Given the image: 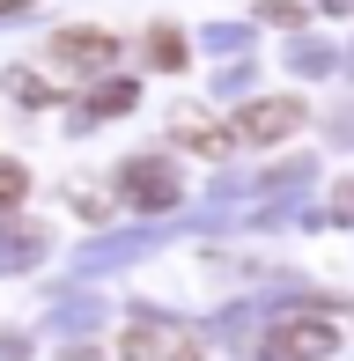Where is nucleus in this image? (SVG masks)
Wrapping results in <instances>:
<instances>
[{
    "label": "nucleus",
    "instance_id": "9d476101",
    "mask_svg": "<svg viewBox=\"0 0 354 361\" xmlns=\"http://www.w3.org/2000/svg\"><path fill=\"white\" fill-rule=\"evenodd\" d=\"M8 81H15V104H30V111H44V104H52V81H37L30 67H15Z\"/></svg>",
    "mask_w": 354,
    "mask_h": 361
},
{
    "label": "nucleus",
    "instance_id": "0eeeda50",
    "mask_svg": "<svg viewBox=\"0 0 354 361\" xmlns=\"http://www.w3.org/2000/svg\"><path fill=\"white\" fill-rule=\"evenodd\" d=\"M192 59V44H185V30H170V23H155L148 30V67H163V74H177Z\"/></svg>",
    "mask_w": 354,
    "mask_h": 361
},
{
    "label": "nucleus",
    "instance_id": "1a4fd4ad",
    "mask_svg": "<svg viewBox=\"0 0 354 361\" xmlns=\"http://www.w3.org/2000/svg\"><path fill=\"white\" fill-rule=\"evenodd\" d=\"M259 23H273V30H295V23H310V8H303V0H259Z\"/></svg>",
    "mask_w": 354,
    "mask_h": 361
},
{
    "label": "nucleus",
    "instance_id": "f8f14e48",
    "mask_svg": "<svg viewBox=\"0 0 354 361\" xmlns=\"http://www.w3.org/2000/svg\"><path fill=\"white\" fill-rule=\"evenodd\" d=\"M340 214H354V177H347V185H340Z\"/></svg>",
    "mask_w": 354,
    "mask_h": 361
},
{
    "label": "nucleus",
    "instance_id": "f257e3e1",
    "mask_svg": "<svg viewBox=\"0 0 354 361\" xmlns=\"http://www.w3.org/2000/svg\"><path fill=\"white\" fill-rule=\"evenodd\" d=\"M236 147H281L303 133V96H251V104L229 111V126H221Z\"/></svg>",
    "mask_w": 354,
    "mask_h": 361
},
{
    "label": "nucleus",
    "instance_id": "f03ea898",
    "mask_svg": "<svg viewBox=\"0 0 354 361\" xmlns=\"http://www.w3.org/2000/svg\"><path fill=\"white\" fill-rule=\"evenodd\" d=\"M118 200H133L140 214H163V207L185 200V185H177V162L170 155H133L118 162Z\"/></svg>",
    "mask_w": 354,
    "mask_h": 361
},
{
    "label": "nucleus",
    "instance_id": "9b49d317",
    "mask_svg": "<svg viewBox=\"0 0 354 361\" xmlns=\"http://www.w3.org/2000/svg\"><path fill=\"white\" fill-rule=\"evenodd\" d=\"M23 192H30V170H23V162H0V214L23 207Z\"/></svg>",
    "mask_w": 354,
    "mask_h": 361
},
{
    "label": "nucleus",
    "instance_id": "6e6552de",
    "mask_svg": "<svg viewBox=\"0 0 354 361\" xmlns=\"http://www.w3.org/2000/svg\"><path fill=\"white\" fill-rule=\"evenodd\" d=\"M133 81H104V89H89L82 96V118H111V111H133Z\"/></svg>",
    "mask_w": 354,
    "mask_h": 361
},
{
    "label": "nucleus",
    "instance_id": "7ed1b4c3",
    "mask_svg": "<svg viewBox=\"0 0 354 361\" xmlns=\"http://www.w3.org/2000/svg\"><path fill=\"white\" fill-rule=\"evenodd\" d=\"M332 347H340V332H332V324L325 317H281V324H273V332H266V361H325Z\"/></svg>",
    "mask_w": 354,
    "mask_h": 361
},
{
    "label": "nucleus",
    "instance_id": "423d86ee",
    "mask_svg": "<svg viewBox=\"0 0 354 361\" xmlns=\"http://www.w3.org/2000/svg\"><path fill=\"white\" fill-rule=\"evenodd\" d=\"M170 133L185 140L192 155H221V147H229V133H221V126H207L200 111H177V118H170Z\"/></svg>",
    "mask_w": 354,
    "mask_h": 361
},
{
    "label": "nucleus",
    "instance_id": "39448f33",
    "mask_svg": "<svg viewBox=\"0 0 354 361\" xmlns=\"http://www.w3.org/2000/svg\"><path fill=\"white\" fill-rule=\"evenodd\" d=\"M52 59H59V67H111V59H118V30L67 23V30H52Z\"/></svg>",
    "mask_w": 354,
    "mask_h": 361
},
{
    "label": "nucleus",
    "instance_id": "20e7f679",
    "mask_svg": "<svg viewBox=\"0 0 354 361\" xmlns=\"http://www.w3.org/2000/svg\"><path fill=\"white\" fill-rule=\"evenodd\" d=\"M118 361H207L200 339L177 332V324H133V332H118Z\"/></svg>",
    "mask_w": 354,
    "mask_h": 361
}]
</instances>
